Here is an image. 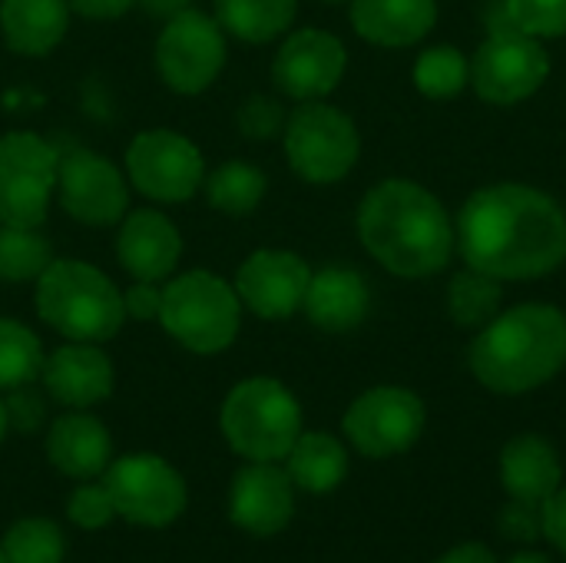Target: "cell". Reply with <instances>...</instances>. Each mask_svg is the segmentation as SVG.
<instances>
[{"mask_svg":"<svg viewBox=\"0 0 566 563\" xmlns=\"http://www.w3.org/2000/svg\"><path fill=\"white\" fill-rule=\"evenodd\" d=\"M285 471L295 488L308 494L335 491L348 475V451L338 438L325 431H302L292 451L285 455Z\"/></svg>","mask_w":566,"mask_h":563,"instance_id":"cell-25","label":"cell"},{"mask_svg":"<svg viewBox=\"0 0 566 563\" xmlns=\"http://www.w3.org/2000/svg\"><path fill=\"white\" fill-rule=\"evenodd\" d=\"M438 563H497L494 554L484 544H458L454 551H448Z\"/></svg>","mask_w":566,"mask_h":563,"instance_id":"cell-41","label":"cell"},{"mask_svg":"<svg viewBox=\"0 0 566 563\" xmlns=\"http://www.w3.org/2000/svg\"><path fill=\"white\" fill-rule=\"evenodd\" d=\"M438 20L434 0H355L352 23L358 37L378 46H411Z\"/></svg>","mask_w":566,"mask_h":563,"instance_id":"cell-22","label":"cell"},{"mask_svg":"<svg viewBox=\"0 0 566 563\" xmlns=\"http://www.w3.org/2000/svg\"><path fill=\"white\" fill-rule=\"evenodd\" d=\"M40 338L17 319H0V392L33 385L43 368Z\"/></svg>","mask_w":566,"mask_h":563,"instance_id":"cell-29","label":"cell"},{"mask_svg":"<svg viewBox=\"0 0 566 563\" xmlns=\"http://www.w3.org/2000/svg\"><path fill=\"white\" fill-rule=\"evenodd\" d=\"M295 514V484L275 461H249L229 488V518L255 538H272Z\"/></svg>","mask_w":566,"mask_h":563,"instance_id":"cell-17","label":"cell"},{"mask_svg":"<svg viewBox=\"0 0 566 563\" xmlns=\"http://www.w3.org/2000/svg\"><path fill=\"white\" fill-rule=\"evenodd\" d=\"M235 123L249 139H272L285 129V110L272 96H249L239 106Z\"/></svg>","mask_w":566,"mask_h":563,"instance_id":"cell-35","label":"cell"},{"mask_svg":"<svg viewBox=\"0 0 566 563\" xmlns=\"http://www.w3.org/2000/svg\"><path fill=\"white\" fill-rule=\"evenodd\" d=\"M501 531H504V538H511V541L534 544V541L544 534V504L517 501V498H514V501L501 511Z\"/></svg>","mask_w":566,"mask_h":563,"instance_id":"cell-37","label":"cell"},{"mask_svg":"<svg viewBox=\"0 0 566 563\" xmlns=\"http://www.w3.org/2000/svg\"><path fill=\"white\" fill-rule=\"evenodd\" d=\"M123 309L136 322H156L159 312H163V289H159V282H139L136 279L123 292Z\"/></svg>","mask_w":566,"mask_h":563,"instance_id":"cell-38","label":"cell"},{"mask_svg":"<svg viewBox=\"0 0 566 563\" xmlns=\"http://www.w3.org/2000/svg\"><path fill=\"white\" fill-rule=\"evenodd\" d=\"M507 563H551L544 554H537V551H524V554H517V557H511Z\"/></svg>","mask_w":566,"mask_h":563,"instance_id":"cell-43","label":"cell"},{"mask_svg":"<svg viewBox=\"0 0 566 563\" xmlns=\"http://www.w3.org/2000/svg\"><path fill=\"white\" fill-rule=\"evenodd\" d=\"M40 319L70 342H109L123 322V292L90 262L53 259L36 279Z\"/></svg>","mask_w":566,"mask_h":563,"instance_id":"cell-4","label":"cell"},{"mask_svg":"<svg viewBox=\"0 0 566 563\" xmlns=\"http://www.w3.org/2000/svg\"><path fill=\"white\" fill-rule=\"evenodd\" d=\"M566 365V315L554 305H517L488 322L471 345V372L497 395H521Z\"/></svg>","mask_w":566,"mask_h":563,"instance_id":"cell-3","label":"cell"},{"mask_svg":"<svg viewBox=\"0 0 566 563\" xmlns=\"http://www.w3.org/2000/svg\"><path fill=\"white\" fill-rule=\"evenodd\" d=\"M501 478L511 498L544 504L560 488L564 471L557 451L544 438L521 435L501 455Z\"/></svg>","mask_w":566,"mask_h":563,"instance_id":"cell-24","label":"cell"},{"mask_svg":"<svg viewBox=\"0 0 566 563\" xmlns=\"http://www.w3.org/2000/svg\"><path fill=\"white\" fill-rule=\"evenodd\" d=\"M126 176L146 199L186 202L206 183V159L176 129H143L126 149Z\"/></svg>","mask_w":566,"mask_h":563,"instance_id":"cell-11","label":"cell"},{"mask_svg":"<svg viewBox=\"0 0 566 563\" xmlns=\"http://www.w3.org/2000/svg\"><path fill=\"white\" fill-rule=\"evenodd\" d=\"M66 518L80 528V531H103L113 524L116 508L113 498L106 491V484H80L70 501H66Z\"/></svg>","mask_w":566,"mask_h":563,"instance_id":"cell-34","label":"cell"},{"mask_svg":"<svg viewBox=\"0 0 566 563\" xmlns=\"http://www.w3.org/2000/svg\"><path fill=\"white\" fill-rule=\"evenodd\" d=\"M298 0H216V20L245 43H269L295 20Z\"/></svg>","mask_w":566,"mask_h":563,"instance_id":"cell-26","label":"cell"},{"mask_svg":"<svg viewBox=\"0 0 566 563\" xmlns=\"http://www.w3.org/2000/svg\"><path fill=\"white\" fill-rule=\"evenodd\" d=\"M139 7L149 13V17H163V20H172L176 13L189 10V0H139Z\"/></svg>","mask_w":566,"mask_h":563,"instance_id":"cell-42","label":"cell"},{"mask_svg":"<svg viewBox=\"0 0 566 563\" xmlns=\"http://www.w3.org/2000/svg\"><path fill=\"white\" fill-rule=\"evenodd\" d=\"M0 563H7V557H3V544H0Z\"/></svg>","mask_w":566,"mask_h":563,"instance_id":"cell-45","label":"cell"},{"mask_svg":"<svg viewBox=\"0 0 566 563\" xmlns=\"http://www.w3.org/2000/svg\"><path fill=\"white\" fill-rule=\"evenodd\" d=\"M551 73V60L537 37L524 30H497L491 33L471 63V80L481 100L511 106L541 90Z\"/></svg>","mask_w":566,"mask_h":563,"instance_id":"cell-12","label":"cell"},{"mask_svg":"<svg viewBox=\"0 0 566 563\" xmlns=\"http://www.w3.org/2000/svg\"><path fill=\"white\" fill-rule=\"evenodd\" d=\"M113 362L93 342H70L60 345L53 355L43 358L40 382L53 402L63 408L83 411L113 395Z\"/></svg>","mask_w":566,"mask_h":563,"instance_id":"cell-18","label":"cell"},{"mask_svg":"<svg viewBox=\"0 0 566 563\" xmlns=\"http://www.w3.org/2000/svg\"><path fill=\"white\" fill-rule=\"evenodd\" d=\"M116 256H119V265L129 272V279L166 282L179 269L182 236L163 212L136 209L123 216Z\"/></svg>","mask_w":566,"mask_h":563,"instance_id":"cell-19","label":"cell"},{"mask_svg":"<svg viewBox=\"0 0 566 563\" xmlns=\"http://www.w3.org/2000/svg\"><path fill=\"white\" fill-rule=\"evenodd\" d=\"M358 153L361 139L355 123L328 103L308 100L285 119L289 166L308 183L325 186L345 179L358 163Z\"/></svg>","mask_w":566,"mask_h":563,"instance_id":"cell-7","label":"cell"},{"mask_svg":"<svg viewBox=\"0 0 566 563\" xmlns=\"http://www.w3.org/2000/svg\"><path fill=\"white\" fill-rule=\"evenodd\" d=\"M70 27V0H0V30L23 56L50 53Z\"/></svg>","mask_w":566,"mask_h":563,"instance_id":"cell-23","label":"cell"},{"mask_svg":"<svg viewBox=\"0 0 566 563\" xmlns=\"http://www.w3.org/2000/svg\"><path fill=\"white\" fill-rule=\"evenodd\" d=\"M3 408H7V425L13 431H36L43 421H46V402L43 395L33 388V385H20V388H10V395L3 398Z\"/></svg>","mask_w":566,"mask_h":563,"instance_id":"cell-36","label":"cell"},{"mask_svg":"<svg viewBox=\"0 0 566 563\" xmlns=\"http://www.w3.org/2000/svg\"><path fill=\"white\" fill-rule=\"evenodd\" d=\"M368 302V285L355 269L328 265L318 275H312L302 309L312 319V325L325 332H352L365 322Z\"/></svg>","mask_w":566,"mask_h":563,"instance_id":"cell-21","label":"cell"},{"mask_svg":"<svg viewBox=\"0 0 566 563\" xmlns=\"http://www.w3.org/2000/svg\"><path fill=\"white\" fill-rule=\"evenodd\" d=\"M60 206L83 226H116L129 209L126 176L93 149H73L56 169Z\"/></svg>","mask_w":566,"mask_h":563,"instance_id":"cell-14","label":"cell"},{"mask_svg":"<svg viewBox=\"0 0 566 563\" xmlns=\"http://www.w3.org/2000/svg\"><path fill=\"white\" fill-rule=\"evenodd\" d=\"M511 23L531 37H564L566 0H504Z\"/></svg>","mask_w":566,"mask_h":563,"instance_id":"cell-33","label":"cell"},{"mask_svg":"<svg viewBox=\"0 0 566 563\" xmlns=\"http://www.w3.org/2000/svg\"><path fill=\"white\" fill-rule=\"evenodd\" d=\"M365 249L401 279H424L448 265L454 232L444 206L408 179L378 183L358 209Z\"/></svg>","mask_w":566,"mask_h":563,"instance_id":"cell-2","label":"cell"},{"mask_svg":"<svg viewBox=\"0 0 566 563\" xmlns=\"http://www.w3.org/2000/svg\"><path fill=\"white\" fill-rule=\"evenodd\" d=\"M46 458L60 475L76 481H93L106 475L113 461V438L99 418L86 411H70L50 425Z\"/></svg>","mask_w":566,"mask_h":563,"instance_id":"cell-20","label":"cell"},{"mask_svg":"<svg viewBox=\"0 0 566 563\" xmlns=\"http://www.w3.org/2000/svg\"><path fill=\"white\" fill-rule=\"evenodd\" d=\"M163 329L196 355L226 352L242 325V302L226 279L192 269L163 289Z\"/></svg>","mask_w":566,"mask_h":563,"instance_id":"cell-6","label":"cell"},{"mask_svg":"<svg viewBox=\"0 0 566 563\" xmlns=\"http://www.w3.org/2000/svg\"><path fill=\"white\" fill-rule=\"evenodd\" d=\"M544 538L566 554V488H557L544 501Z\"/></svg>","mask_w":566,"mask_h":563,"instance_id":"cell-39","label":"cell"},{"mask_svg":"<svg viewBox=\"0 0 566 563\" xmlns=\"http://www.w3.org/2000/svg\"><path fill=\"white\" fill-rule=\"evenodd\" d=\"M50 262L53 249L36 229L0 222V282H36Z\"/></svg>","mask_w":566,"mask_h":563,"instance_id":"cell-30","label":"cell"},{"mask_svg":"<svg viewBox=\"0 0 566 563\" xmlns=\"http://www.w3.org/2000/svg\"><path fill=\"white\" fill-rule=\"evenodd\" d=\"M312 282V269L305 259L285 249H259L252 252L235 275L239 302L249 305L259 319H289L302 309Z\"/></svg>","mask_w":566,"mask_h":563,"instance_id":"cell-15","label":"cell"},{"mask_svg":"<svg viewBox=\"0 0 566 563\" xmlns=\"http://www.w3.org/2000/svg\"><path fill=\"white\" fill-rule=\"evenodd\" d=\"M345 63H348V53L342 40L325 30L308 27V30L292 33L282 43L272 63V76L285 96L308 103V100L328 96L338 86V80L345 76Z\"/></svg>","mask_w":566,"mask_h":563,"instance_id":"cell-16","label":"cell"},{"mask_svg":"<svg viewBox=\"0 0 566 563\" xmlns=\"http://www.w3.org/2000/svg\"><path fill=\"white\" fill-rule=\"evenodd\" d=\"M7 563H63L66 538L50 518H20L3 534Z\"/></svg>","mask_w":566,"mask_h":563,"instance_id":"cell-31","label":"cell"},{"mask_svg":"<svg viewBox=\"0 0 566 563\" xmlns=\"http://www.w3.org/2000/svg\"><path fill=\"white\" fill-rule=\"evenodd\" d=\"M60 156L36 133L0 136V222L40 229L56 189Z\"/></svg>","mask_w":566,"mask_h":563,"instance_id":"cell-9","label":"cell"},{"mask_svg":"<svg viewBox=\"0 0 566 563\" xmlns=\"http://www.w3.org/2000/svg\"><path fill=\"white\" fill-rule=\"evenodd\" d=\"M103 484L113 498L116 518L149 531L176 524L189 504L182 475L159 455H126L109 461Z\"/></svg>","mask_w":566,"mask_h":563,"instance_id":"cell-8","label":"cell"},{"mask_svg":"<svg viewBox=\"0 0 566 563\" xmlns=\"http://www.w3.org/2000/svg\"><path fill=\"white\" fill-rule=\"evenodd\" d=\"M461 256L494 279H541L566 259V212L517 183L478 189L458 219Z\"/></svg>","mask_w":566,"mask_h":563,"instance_id":"cell-1","label":"cell"},{"mask_svg":"<svg viewBox=\"0 0 566 563\" xmlns=\"http://www.w3.org/2000/svg\"><path fill=\"white\" fill-rule=\"evenodd\" d=\"M7 431H10V425H7V408H3V398H0V445L7 438Z\"/></svg>","mask_w":566,"mask_h":563,"instance_id":"cell-44","label":"cell"},{"mask_svg":"<svg viewBox=\"0 0 566 563\" xmlns=\"http://www.w3.org/2000/svg\"><path fill=\"white\" fill-rule=\"evenodd\" d=\"M202 189H206V199L212 209H219L226 216H249L262 202L269 179L259 166H252L245 159H229L206 176Z\"/></svg>","mask_w":566,"mask_h":563,"instance_id":"cell-27","label":"cell"},{"mask_svg":"<svg viewBox=\"0 0 566 563\" xmlns=\"http://www.w3.org/2000/svg\"><path fill=\"white\" fill-rule=\"evenodd\" d=\"M139 0H70V10L90 17V20H116L126 10H133Z\"/></svg>","mask_w":566,"mask_h":563,"instance_id":"cell-40","label":"cell"},{"mask_svg":"<svg viewBox=\"0 0 566 563\" xmlns=\"http://www.w3.org/2000/svg\"><path fill=\"white\" fill-rule=\"evenodd\" d=\"M424 431V405L408 388H371L345 411V435L365 458H395Z\"/></svg>","mask_w":566,"mask_h":563,"instance_id":"cell-13","label":"cell"},{"mask_svg":"<svg viewBox=\"0 0 566 563\" xmlns=\"http://www.w3.org/2000/svg\"><path fill=\"white\" fill-rule=\"evenodd\" d=\"M328 3H335V0H328Z\"/></svg>","mask_w":566,"mask_h":563,"instance_id":"cell-46","label":"cell"},{"mask_svg":"<svg viewBox=\"0 0 566 563\" xmlns=\"http://www.w3.org/2000/svg\"><path fill=\"white\" fill-rule=\"evenodd\" d=\"M219 425L229 448L245 461H285L302 435V408L282 382L259 375L226 395Z\"/></svg>","mask_w":566,"mask_h":563,"instance_id":"cell-5","label":"cell"},{"mask_svg":"<svg viewBox=\"0 0 566 563\" xmlns=\"http://www.w3.org/2000/svg\"><path fill=\"white\" fill-rule=\"evenodd\" d=\"M226 66V30L202 10H182L166 20L156 40V70L172 93L196 96L209 90Z\"/></svg>","mask_w":566,"mask_h":563,"instance_id":"cell-10","label":"cell"},{"mask_svg":"<svg viewBox=\"0 0 566 563\" xmlns=\"http://www.w3.org/2000/svg\"><path fill=\"white\" fill-rule=\"evenodd\" d=\"M471 70L461 50L454 46H431L418 56L415 63V83L424 96L431 100H448L458 96L468 83Z\"/></svg>","mask_w":566,"mask_h":563,"instance_id":"cell-32","label":"cell"},{"mask_svg":"<svg viewBox=\"0 0 566 563\" xmlns=\"http://www.w3.org/2000/svg\"><path fill=\"white\" fill-rule=\"evenodd\" d=\"M501 279L494 275H484L478 269H468V272H458L451 279V289H448V309H451V319L461 325V329H484L488 322L497 319V309H501Z\"/></svg>","mask_w":566,"mask_h":563,"instance_id":"cell-28","label":"cell"}]
</instances>
